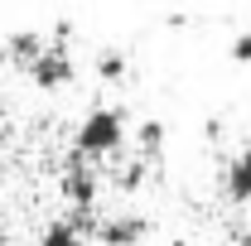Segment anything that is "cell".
<instances>
[{"mask_svg":"<svg viewBox=\"0 0 251 246\" xmlns=\"http://www.w3.org/2000/svg\"><path fill=\"white\" fill-rule=\"evenodd\" d=\"M121 130H126V116L116 106H97L82 116L77 125V154H106L121 145Z\"/></svg>","mask_w":251,"mask_h":246,"instance_id":"6da1fadb","label":"cell"},{"mask_svg":"<svg viewBox=\"0 0 251 246\" xmlns=\"http://www.w3.org/2000/svg\"><path fill=\"white\" fill-rule=\"evenodd\" d=\"M29 77L39 82V87H63L68 77H73V58H68V49H63L58 39L34 58V68H29Z\"/></svg>","mask_w":251,"mask_h":246,"instance_id":"7a4b0ae2","label":"cell"},{"mask_svg":"<svg viewBox=\"0 0 251 246\" xmlns=\"http://www.w3.org/2000/svg\"><path fill=\"white\" fill-rule=\"evenodd\" d=\"M145 227H150V222H145L140 213H116V217L101 222V242L106 246H135L140 237H145Z\"/></svg>","mask_w":251,"mask_h":246,"instance_id":"3957f363","label":"cell"},{"mask_svg":"<svg viewBox=\"0 0 251 246\" xmlns=\"http://www.w3.org/2000/svg\"><path fill=\"white\" fill-rule=\"evenodd\" d=\"M227 198H237V203L251 198V150L232 154V164H227Z\"/></svg>","mask_w":251,"mask_h":246,"instance_id":"277c9868","label":"cell"},{"mask_svg":"<svg viewBox=\"0 0 251 246\" xmlns=\"http://www.w3.org/2000/svg\"><path fill=\"white\" fill-rule=\"evenodd\" d=\"M63 193H68L73 203H82V208H87V203L97 198V174L87 169V164H73V169H68V179H63Z\"/></svg>","mask_w":251,"mask_h":246,"instance_id":"5b68a950","label":"cell"},{"mask_svg":"<svg viewBox=\"0 0 251 246\" xmlns=\"http://www.w3.org/2000/svg\"><path fill=\"white\" fill-rule=\"evenodd\" d=\"M44 49H49V44H44L34 29H20V34H10V39H5V53H10V58H20V63H29V68H34V58H39Z\"/></svg>","mask_w":251,"mask_h":246,"instance_id":"8992f818","label":"cell"},{"mask_svg":"<svg viewBox=\"0 0 251 246\" xmlns=\"http://www.w3.org/2000/svg\"><path fill=\"white\" fill-rule=\"evenodd\" d=\"M39 246H77V227H73V222H49Z\"/></svg>","mask_w":251,"mask_h":246,"instance_id":"52a82bcc","label":"cell"},{"mask_svg":"<svg viewBox=\"0 0 251 246\" xmlns=\"http://www.w3.org/2000/svg\"><path fill=\"white\" fill-rule=\"evenodd\" d=\"M97 73H101V77H121L126 73V53L121 49H101V53H97Z\"/></svg>","mask_w":251,"mask_h":246,"instance_id":"ba28073f","label":"cell"},{"mask_svg":"<svg viewBox=\"0 0 251 246\" xmlns=\"http://www.w3.org/2000/svg\"><path fill=\"white\" fill-rule=\"evenodd\" d=\"M159 140H164L159 121H140V145H145V154H155V150H159Z\"/></svg>","mask_w":251,"mask_h":246,"instance_id":"9c48e42d","label":"cell"},{"mask_svg":"<svg viewBox=\"0 0 251 246\" xmlns=\"http://www.w3.org/2000/svg\"><path fill=\"white\" fill-rule=\"evenodd\" d=\"M232 58L251 63V29H247V34H237V39H232Z\"/></svg>","mask_w":251,"mask_h":246,"instance_id":"30bf717a","label":"cell"}]
</instances>
